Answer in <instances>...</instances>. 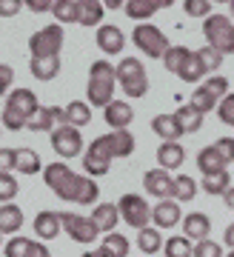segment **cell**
<instances>
[{"label": "cell", "instance_id": "45", "mask_svg": "<svg viewBox=\"0 0 234 257\" xmlns=\"http://www.w3.org/2000/svg\"><path fill=\"white\" fill-rule=\"evenodd\" d=\"M217 117L223 120L225 126H234V94H225L220 106H217Z\"/></svg>", "mask_w": 234, "mask_h": 257}, {"label": "cell", "instance_id": "29", "mask_svg": "<svg viewBox=\"0 0 234 257\" xmlns=\"http://www.w3.org/2000/svg\"><path fill=\"white\" fill-rule=\"evenodd\" d=\"M52 15L57 23H80V0H54Z\"/></svg>", "mask_w": 234, "mask_h": 257}, {"label": "cell", "instance_id": "12", "mask_svg": "<svg viewBox=\"0 0 234 257\" xmlns=\"http://www.w3.org/2000/svg\"><path fill=\"white\" fill-rule=\"evenodd\" d=\"M49 140H52V149L63 157V160L80 157V152H83V138H80V132H77L74 126H57Z\"/></svg>", "mask_w": 234, "mask_h": 257}, {"label": "cell", "instance_id": "46", "mask_svg": "<svg viewBox=\"0 0 234 257\" xmlns=\"http://www.w3.org/2000/svg\"><path fill=\"white\" fill-rule=\"evenodd\" d=\"M214 149L223 155L225 163H234V138H220V140L214 143Z\"/></svg>", "mask_w": 234, "mask_h": 257}, {"label": "cell", "instance_id": "39", "mask_svg": "<svg viewBox=\"0 0 234 257\" xmlns=\"http://www.w3.org/2000/svg\"><path fill=\"white\" fill-rule=\"evenodd\" d=\"M177 74H180V80H186V83H200V77L206 74V69H203V63H200L197 52H191V57L183 63V69Z\"/></svg>", "mask_w": 234, "mask_h": 257}, {"label": "cell", "instance_id": "2", "mask_svg": "<svg viewBox=\"0 0 234 257\" xmlns=\"http://www.w3.org/2000/svg\"><path fill=\"white\" fill-rule=\"evenodd\" d=\"M114 86H117V69L108 60H94L89 69V86H86V97L89 106L106 109L114 100Z\"/></svg>", "mask_w": 234, "mask_h": 257}, {"label": "cell", "instance_id": "16", "mask_svg": "<svg viewBox=\"0 0 234 257\" xmlns=\"http://www.w3.org/2000/svg\"><path fill=\"white\" fill-rule=\"evenodd\" d=\"M152 220H154V229H171V226L183 223L180 203L177 200H160L152 209Z\"/></svg>", "mask_w": 234, "mask_h": 257}, {"label": "cell", "instance_id": "47", "mask_svg": "<svg viewBox=\"0 0 234 257\" xmlns=\"http://www.w3.org/2000/svg\"><path fill=\"white\" fill-rule=\"evenodd\" d=\"M12 83H15V72H12V66L0 63V97L12 89Z\"/></svg>", "mask_w": 234, "mask_h": 257}, {"label": "cell", "instance_id": "11", "mask_svg": "<svg viewBox=\"0 0 234 257\" xmlns=\"http://www.w3.org/2000/svg\"><path fill=\"white\" fill-rule=\"evenodd\" d=\"M60 223H63V229L69 231V237L74 243H94L100 234V229L94 226L91 217H80L74 211H60Z\"/></svg>", "mask_w": 234, "mask_h": 257}, {"label": "cell", "instance_id": "42", "mask_svg": "<svg viewBox=\"0 0 234 257\" xmlns=\"http://www.w3.org/2000/svg\"><path fill=\"white\" fill-rule=\"evenodd\" d=\"M183 9H186V15H191V18H211V3H208V0H186Z\"/></svg>", "mask_w": 234, "mask_h": 257}, {"label": "cell", "instance_id": "22", "mask_svg": "<svg viewBox=\"0 0 234 257\" xmlns=\"http://www.w3.org/2000/svg\"><path fill=\"white\" fill-rule=\"evenodd\" d=\"M152 132L157 138H163V143H177V140L183 138V132H180V126H177L174 114H157V117L152 120Z\"/></svg>", "mask_w": 234, "mask_h": 257}, {"label": "cell", "instance_id": "18", "mask_svg": "<svg viewBox=\"0 0 234 257\" xmlns=\"http://www.w3.org/2000/svg\"><path fill=\"white\" fill-rule=\"evenodd\" d=\"M183 231H186V237L194 240V243L208 240V231H211L208 214H203V211H191V214H186V217H183Z\"/></svg>", "mask_w": 234, "mask_h": 257}, {"label": "cell", "instance_id": "57", "mask_svg": "<svg viewBox=\"0 0 234 257\" xmlns=\"http://www.w3.org/2000/svg\"><path fill=\"white\" fill-rule=\"evenodd\" d=\"M228 257H234V248H231V251H228Z\"/></svg>", "mask_w": 234, "mask_h": 257}, {"label": "cell", "instance_id": "28", "mask_svg": "<svg viewBox=\"0 0 234 257\" xmlns=\"http://www.w3.org/2000/svg\"><path fill=\"white\" fill-rule=\"evenodd\" d=\"M174 120H177L183 135H194V132L203 128V114L197 109H191V106H180V109L174 111Z\"/></svg>", "mask_w": 234, "mask_h": 257}, {"label": "cell", "instance_id": "53", "mask_svg": "<svg viewBox=\"0 0 234 257\" xmlns=\"http://www.w3.org/2000/svg\"><path fill=\"white\" fill-rule=\"evenodd\" d=\"M32 257H52V254H49V248H46L43 243H35V254Z\"/></svg>", "mask_w": 234, "mask_h": 257}, {"label": "cell", "instance_id": "23", "mask_svg": "<svg viewBox=\"0 0 234 257\" xmlns=\"http://www.w3.org/2000/svg\"><path fill=\"white\" fill-rule=\"evenodd\" d=\"M163 6H169L166 0H126V15L132 20H146L152 18V15H157V12L163 9Z\"/></svg>", "mask_w": 234, "mask_h": 257}, {"label": "cell", "instance_id": "44", "mask_svg": "<svg viewBox=\"0 0 234 257\" xmlns=\"http://www.w3.org/2000/svg\"><path fill=\"white\" fill-rule=\"evenodd\" d=\"M194 257H223V246H220V243H214V240L194 243Z\"/></svg>", "mask_w": 234, "mask_h": 257}, {"label": "cell", "instance_id": "20", "mask_svg": "<svg viewBox=\"0 0 234 257\" xmlns=\"http://www.w3.org/2000/svg\"><path fill=\"white\" fill-rule=\"evenodd\" d=\"M63 229V223H60V211H40L35 217V234L43 240H54Z\"/></svg>", "mask_w": 234, "mask_h": 257}, {"label": "cell", "instance_id": "37", "mask_svg": "<svg viewBox=\"0 0 234 257\" xmlns=\"http://www.w3.org/2000/svg\"><path fill=\"white\" fill-rule=\"evenodd\" d=\"M189 57H191V49H186V46H171L169 52H166V57H163V66H166V72H174V74H177Z\"/></svg>", "mask_w": 234, "mask_h": 257}, {"label": "cell", "instance_id": "36", "mask_svg": "<svg viewBox=\"0 0 234 257\" xmlns=\"http://www.w3.org/2000/svg\"><path fill=\"white\" fill-rule=\"evenodd\" d=\"M163 254L166 257H194V246L189 243V237H169L166 246H163Z\"/></svg>", "mask_w": 234, "mask_h": 257}, {"label": "cell", "instance_id": "26", "mask_svg": "<svg viewBox=\"0 0 234 257\" xmlns=\"http://www.w3.org/2000/svg\"><path fill=\"white\" fill-rule=\"evenodd\" d=\"M108 146H111V155L114 157H132V152H135V135L132 132H108Z\"/></svg>", "mask_w": 234, "mask_h": 257}, {"label": "cell", "instance_id": "31", "mask_svg": "<svg viewBox=\"0 0 234 257\" xmlns=\"http://www.w3.org/2000/svg\"><path fill=\"white\" fill-rule=\"evenodd\" d=\"M66 120H69V126H89L91 123V106L83 100H72L66 106Z\"/></svg>", "mask_w": 234, "mask_h": 257}, {"label": "cell", "instance_id": "9", "mask_svg": "<svg viewBox=\"0 0 234 257\" xmlns=\"http://www.w3.org/2000/svg\"><path fill=\"white\" fill-rule=\"evenodd\" d=\"M132 40H135V46L149 57H166V52L171 49L169 37L163 35L157 26H152V23H137L135 32H132Z\"/></svg>", "mask_w": 234, "mask_h": 257}, {"label": "cell", "instance_id": "15", "mask_svg": "<svg viewBox=\"0 0 234 257\" xmlns=\"http://www.w3.org/2000/svg\"><path fill=\"white\" fill-rule=\"evenodd\" d=\"M143 186L152 197H163V200H169L171 192H174V180L166 169H149L143 175Z\"/></svg>", "mask_w": 234, "mask_h": 257}, {"label": "cell", "instance_id": "10", "mask_svg": "<svg viewBox=\"0 0 234 257\" xmlns=\"http://www.w3.org/2000/svg\"><path fill=\"white\" fill-rule=\"evenodd\" d=\"M117 209H120V220H126L129 226H135V229H140V231L149 226L152 209H149V203H146L140 194H123L120 203H117Z\"/></svg>", "mask_w": 234, "mask_h": 257}, {"label": "cell", "instance_id": "14", "mask_svg": "<svg viewBox=\"0 0 234 257\" xmlns=\"http://www.w3.org/2000/svg\"><path fill=\"white\" fill-rule=\"evenodd\" d=\"M94 43H97V49L103 55H120L123 46H126V35L117 26H111V23H103L97 29V35H94Z\"/></svg>", "mask_w": 234, "mask_h": 257}, {"label": "cell", "instance_id": "27", "mask_svg": "<svg viewBox=\"0 0 234 257\" xmlns=\"http://www.w3.org/2000/svg\"><path fill=\"white\" fill-rule=\"evenodd\" d=\"M15 169L20 175H37L43 163H40V155L35 149H15Z\"/></svg>", "mask_w": 234, "mask_h": 257}, {"label": "cell", "instance_id": "3", "mask_svg": "<svg viewBox=\"0 0 234 257\" xmlns=\"http://www.w3.org/2000/svg\"><path fill=\"white\" fill-rule=\"evenodd\" d=\"M37 109H40V103H37V94L32 89H12L9 100L3 106V126L12 132H20L29 126V120L37 114Z\"/></svg>", "mask_w": 234, "mask_h": 257}, {"label": "cell", "instance_id": "54", "mask_svg": "<svg viewBox=\"0 0 234 257\" xmlns=\"http://www.w3.org/2000/svg\"><path fill=\"white\" fill-rule=\"evenodd\" d=\"M223 200H225V206H228V209H234V186L223 194Z\"/></svg>", "mask_w": 234, "mask_h": 257}, {"label": "cell", "instance_id": "6", "mask_svg": "<svg viewBox=\"0 0 234 257\" xmlns=\"http://www.w3.org/2000/svg\"><path fill=\"white\" fill-rule=\"evenodd\" d=\"M63 26L52 23V26L40 29L29 37V49H32V60H46V57H60L63 49Z\"/></svg>", "mask_w": 234, "mask_h": 257}, {"label": "cell", "instance_id": "32", "mask_svg": "<svg viewBox=\"0 0 234 257\" xmlns=\"http://www.w3.org/2000/svg\"><path fill=\"white\" fill-rule=\"evenodd\" d=\"M228 189H231V175L228 172H217V175L203 177V192L211 194V197H223Z\"/></svg>", "mask_w": 234, "mask_h": 257}, {"label": "cell", "instance_id": "24", "mask_svg": "<svg viewBox=\"0 0 234 257\" xmlns=\"http://www.w3.org/2000/svg\"><path fill=\"white\" fill-rule=\"evenodd\" d=\"M183 160H186V149L180 146V143H160V149H157V163H160V169H180Z\"/></svg>", "mask_w": 234, "mask_h": 257}, {"label": "cell", "instance_id": "33", "mask_svg": "<svg viewBox=\"0 0 234 257\" xmlns=\"http://www.w3.org/2000/svg\"><path fill=\"white\" fill-rule=\"evenodd\" d=\"M171 197H174L177 203L194 200V197H197V183H194V177H189V175L174 177V192H171Z\"/></svg>", "mask_w": 234, "mask_h": 257}, {"label": "cell", "instance_id": "30", "mask_svg": "<svg viewBox=\"0 0 234 257\" xmlns=\"http://www.w3.org/2000/svg\"><path fill=\"white\" fill-rule=\"evenodd\" d=\"M103 3L97 0H80V26H103Z\"/></svg>", "mask_w": 234, "mask_h": 257}, {"label": "cell", "instance_id": "51", "mask_svg": "<svg viewBox=\"0 0 234 257\" xmlns=\"http://www.w3.org/2000/svg\"><path fill=\"white\" fill-rule=\"evenodd\" d=\"M223 243H225L228 248H234V223L228 226V229H225V234H223Z\"/></svg>", "mask_w": 234, "mask_h": 257}, {"label": "cell", "instance_id": "19", "mask_svg": "<svg viewBox=\"0 0 234 257\" xmlns=\"http://www.w3.org/2000/svg\"><path fill=\"white\" fill-rule=\"evenodd\" d=\"M225 166H228V163H225L223 155L214 149V143L197 152V169H200V175H203V177L217 175V172H225Z\"/></svg>", "mask_w": 234, "mask_h": 257}, {"label": "cell", "instance_id": "49", "mask_svg": "<svg viewBox=\"0 0 234 257\" xmlns=\"http://www.w3.org/2000/svg\"><path fill=\"white\" fill-rule=\"evenodd\" d=\"M20 9H23L20 0H0V15H3V18H15Z\"/></svg>", "mask_w": 234, "mask_h": 257}, {"label": "cell", "instance_id": "38", "mask_svg": "<svg viewBox=\"0 0 234 257\" xmlns=\"http://www.w3.org/2000/svg\"><path fill=\"white\" fill-rule=\"evenodd\" d=\"M6 257H32L35 254V240L29 237H12L6 246H3Z\"/></svg>", "mask_w": 234, "mask_h": 257}, {"label": "cell", "instance_id": "56", "mask_svg": "<svg viewBox=\"0 0 234 257\" xmlns=\"http://www.w3.org/2000/svg\"><path fill=\"white\" fill-rule=\"evenodd\" d=\"M228 12H231V20H234V3H231V6H228Z\"/></svg>", "mask_w": 234, "mask_h": 257}, {"label": "cell", "instance_id": "55", "mask_svg": "<svg viewBox=\"0 0 234 257\" xmlns=\"http://www.w3.org/2000/svg\"><path fill=\"white\" fill-rule=\"evenodd\" d=\"M106 6H108V9H120V6H126V3H120V0H108Z\"/></svg>", "mask_w": 234, "mask_h": 257}, {"label": "cell", "instance_id": "50", "mask_svg": "<svg viewBox=\"0 0 234 257\" xmlns=\"http://www.w3.org/2000/svg\"><path fill=\"white\" fill-rule=\"evenodd\" d=\"M26 6H29L32 12H52L54 3H49V0H29Z\"/></svg>", "mask_w": 234, "mask_h": 257}, {"label": "cell", "instance_id": "41", "mask_svg": "<svg viewBox=\"0 0 234 257\" xmlns=\"http://www.w3.org/2000/svg\"><path fill=\"white\" fill-rule=\"evenodd\" d=\"M197 57H200V63H203V69H206V74L208 72L214 74L217 69L223 66V55H220V52H214V49H208V46L197 49Z\"/></svg>", "mask_w": 234, "mask_h": 257}, {"label": "cell", "instance_id": "1", "mask_svg": "<svg viewBox=\"0 0 234 257\" xmlns=\"http://www.w3.org/2000/svg\"><path fill=\"white\" fill-rule=\"evenodd\" d=\"M43 180H46V186L60 197V200L89 206V203H94L100 197L97 183H94L91 177H86V175L72 172L66 163H49L43 169Z\"/></svg>", "mask_w": 234, "mask_h": 257}, {"label": "cell", "instance_id": "48", "mask_svg": "<svg viewBox=\"0 0 234 257\" xmlns=\"http://www.w3.org/2000/svg\"><path fill=\"white\" fill-rule=\"evenodd\" d=\"M15 169V149H0V175H9Z\"/></svg>", "mask_w": 234, "mask_h": 257}, {"label": "cell", "instance_id": "43", "mask_svg": "<svg viewBox=\"0 0 234 257\" xmlns=\"http://www.w3.org/2000/svg\"><path fill=\"white\" fill-rule=\"evenodd\" d=\"M15 194H18V180L12 175H0V203H3V206L12 203Z\"/></svg>", "mask_w": 234, "mask_h": 257}, {"label": "cell", "instance_id": "40", "mask_svg": "<svg viewBox=\"0 0 234 257\" xmlns=\"http://www.w3.org/2000/svg\"><path fill=\"white\" fill-rule=\"evenodd\" d=\"M103 248H106L111 257H129V240H126V234H117V231L106 234Z\"/></svg>", "mask_w": 234, "mask_h": 257}, {"label": "cell", "instance_id": "5", "mask_svg": "<svg viewBox=\"0 0 234 257\" xmlns=\"http://www.w3.org/2000/svg\"><path fill=\"white\" fill-rule=\"evenodd\" d=\"M117 86L126 92V97L137 100L149 92V74H146V66L143 60L137 57H123L117 63Z\"/></svg>", "mask_w": 234, "mask_h": 257}, {"label": "cell", "instance_id": "4", "mask_svg": "<svg viewBox=\"0 0 234 257\" xmlns=\"http://www.w3.org/2000/svg\"><path fill=\"white\" fill-rule=\"evenodd\" d=\"M203 37L206 46L220 55H234V20L228 15H211L203 20Z\"/></svg>", "mask_w": 234, "mask_h": 257}, {"label": "cell", "instance_id": "7", "mask_svg": "<svg viewBox=\"0 0 234 257\" xmlns=\"http://www.w3.org/2000/svg\"><path fill=\"white\" fill-rule=\"evenodd\" d=\"M228 94V80H225L223 74H211L203 86H197L194 89V94H191V109H197L200 114H206V111H211V109H217L220 106V97H225Z\"/></svg>", "mask_w": 234, "mask_h": 257}, {"label": "cell", "instance_id": "13", "mask_svg": "<svg viewBox=\"0 0 234 257\" xmlns=\"http://www.w3.org/2000/svg\"><path fill=\"white\" fill-rule=\"evenodd\" d=\"M103 117H106L111 132H126V128L132 126V120H135V109H132L126 100H111L106 109H103Z\"/></svg>", "mask_w": 234, "mask_h": 257}, {"label": "cell", "instance_id": "21", "mask_svg": "<svg viewBox=\"0 0 234 257\" xmlns=\"http://www.w3.org/2000/svg\"><path fill=\"white\" fill-rule=\"evenodd\" d=\"M91 220H94V226H97L100 231L111 234L114 226L120 223V209H117L114 203H100V206H94V211H91Z\"/></svg>", "mask_w": 234, "mask_h": 257}, {"label": "cell", "instance_id": "52", "mask_svg": "<svg viewBox=\"0 0 234 257\" xmlns=\"http://www.w3.org/2000/svg\"><path fill=\"white\" fill-rule=\"evenodd\" d=\"M83 257H111V254H108V251H106L103 246H100V248H91V251H86Z\"/></svg>", "mask_w": 234, "mask_h": 257}, {"label": "cell", "instance_id": "8", "mask_svg": "<svg viewBox=\"0 0 234 257\" xmlns=\"http://www.w3.org/2000/svg\"><path fill=\"white\" fill-rule=\"evenodd\" d=\"M111 160H114V155H111V146H108L106 135H103V138H94L91 140V146L83 152V169H86V175H89L91 180L108 175Z\"/></svg>", "mask_w": 234, "mask_h": 257}, {"label": "cell", "instance_id": "25", "mask_svg": "<svg viewBox=\"0 0 234 257\" xmlns=\"http://www.w3.org/2000/svg\"><path fill=\"white\" fill-rule=\"evenodd\" d=\"M23 229V209L15 203L0 206V234H15Z\"/></svg>", "mask_w": 234, "mask_h": 257}, {"label": "cell", "instance_id": "17", "mask_svg": "<svg viewBox=\"0 0 234 257\" xmlns=\"http://www.w3.org/2000/svg\"><path fill=\"white\" fill-rule=\"evenodd\" d=\"M54 120H57V123H60V126H69V120H66V109H57V106H54V109H46V106H40V109H37V114L32 120H29V132H54Z\"/></svg>", "mask_w": 234, "mask_h": 257}, {"label": "cell", "instance_id": "35", "mask_svg": "<svg viewBox=\"0 0 234 257\" xmlns=\"http://www.w3.org/2000/svg\"><path fill=\"white\" fill-rule=\"evenodd\" d=\"M29 69H32V74H35L37 80H52V77H57V72H60V57L32 60V63H29Z\"/></svg>", "mask_w": 234, "mask_h": 257}, {"label": "cell", "instance_id": "34", "mask_svg": "<svg viewBox=\"0 0 234 257\" xmlns=\"http://www.w3.org/2000/svg\"><path fill=\"white\" fill-rule=\"evenodd\" d=\"M137 246L143 254H157L163 246H166V240L160 237V229H143L137 234Z\"/></svg>", "mask_w": 234, "mask_h": 257}]
</instances>
